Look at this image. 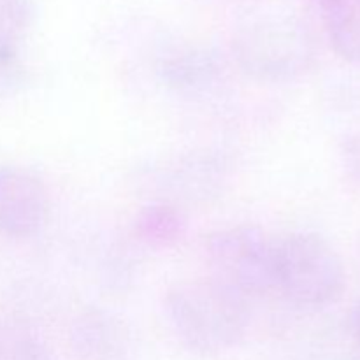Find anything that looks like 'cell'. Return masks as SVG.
<instances>
[{
    "instance_id": "obj_1",
    "label": "cell",
    "mask_w": 360,
    "mask_h": 360,
    "mask_svg": "<svg viewBox=\"0 0 360 360\" xmlns=\"http://www.w3.org/2000/svg\"><path fill=\"white\" fill-rule=\"evenodd\" d=\"M165 315L178 340L200 355L238 347L250 323L248 299L211 276L172 285L165 294Z\"/></svg>"
},
{
    "instance_id": "obj_2",
    "label": "cell",
    "mask_w": 360,
    "mask_h": 360,
    "mask_svg": "<svg viewBox=\"0 0 360 360\" xmlns=\"http://www.w3.org/2000/svg\"><path fill=\"white\" fill-rule=\"evenodd\" d=\"M345 266L334 246L316 232L276 239V292L299 308H323L345 290Z\"/></svg>"
},
{
    "instance_id": "obj_3",
    "label": "cell",
    "mask_w": 360,
    "mask_h": 360,
    "mask_svg": "<svg viewBox=\"0 0 360 360\" xmlns=\"http://www.w3.org/2000/svg\"><path fill=\"white\" fill-rule=\"evenodd\" d=\"M211 278L250 301L276 290V239L250 225L221 229L206 239Z\"/></svg>"
},
{
    "instance_id": "obj_4",
    "label": "cell",
    "mask_w": 360,
    "mask_h": 360,
    "mask_svg": "<svg viewBox=\"0 0 360 360\" xmlns=\"http://www.w3.org/2000/svg\"><path fill=\"white\" fill-rule=\"evenodd\" d=\"M243 69L253 77L285 81L301 72L308 46L301 27L285 16H262L246 23L234 39Z\"/></svg>"
},
{
    "instance_id": "obj_5",
    "label": "cell",
    "mask_w": 360,
    "mask_h": 360,
    "mask_svg": "<svg viewBox=\"0 0 360 360\" xmlns=\"http://www.w3.org/2000/svg\"><path fill=\"white\" fill-rule=\"evenodd\" d=\"M48 190L23 167H0V231L11 238H30L48 220Z\"/></svg>"
},
{
    "instance_id": "obj_6",
    "label": "cell",
    "mask_w": 360,
    "mask_h": 360,
    "mask_svg": "<svg viewBox=\"0 0 360 360\" xmlns=\"http://www.w3.org/2000/svg\"><path fill=\"white\" fill-rule=\"evenodd\" d=\"M330 44L347 62L360 63V4L354 0L323 2Z\"/></svg>"
},
{
    "instance_id": "obj_7",
    "label": "cell",
    "mask_w": 360,
    "mask_h": 360,
    "mask_svg": "<svg viewBox=\"0 0 360 360\" xmlns=\"http://www.w3.org/2000/svg\"><path fill=\"white\" fill-rule=\"evenodd\" d=\"M181 213L165 204L144 207L136 220L137 236L151 246H172L185 234Z\"/></svg>"
},
{
    "instance_id": "obj_8",
    "label": "cell",
    "mask_w": 360,
    "mask_h": 360,
    "mask_svg": "<svg viewBox=\"0 0 360 360\" xmlns=\"http://www.w3.org/2000/svg\"><path fill=\"white\" fill-rule=\"evenodd\" d=\"M217 63L207 53L190 51L167 60L164 76L178 86H202L204 81H211L217 74Z\"/></svg>"
},
{
    "instance_id": "obj_9",
    "label": "cell",
    "mask_w": 360,
    "mask_h": 360,
    "mask_svg": "<svg viewBox=\"0 0 360 360\" xmlns=\"http://www.w3.org/2000/svg\"><path fill=\"white\" fill-rule=\"evenodd\" d=\"M34 20V0H0V46L18 49Z\"/></svg>"
},
{
    "instance_id": "obj_10",
    "label": "cell",
    "mask_w": 360,
    "mask_h": 360,
    "mask_svg": "<svg viewBox=\"0 0 360 360\" xmlns=\"http://www.w3.org/2000/svg\"><path fill=\"white\" fill-rule=\"evenodd\" d=\"M30 76L14 48L0 46V101L14 97L27 88Z\"/></svg>"
},
{
    "instance_id": "obj_11",
    "label": "cell",
    "mask_w": 360,
    "mask_h": 360,
    "mask_svg": "<svg viewBox=\"0 0 360 360\" xmlns=\"http://www.w3.org/2000/svg\"><path fill=\"white\" fill-rule=\"evenodd\" d=\"M14 360H51L48 352L37 343V341H21L18 343L16 352H14Z\"/></svg>"
},
{
    "instance_id": "obj_12",
    "label": "cell",
    "mask_w": 360,
    "mask_h": 360,
    "mask_svg": "<svg viewBox=\"0 0 360 360\" xmlns=\"http://www.w3.org/2000/svg\"><path fill=\"white\" fill-rule=\"evenodd\" d=\"M352 327H354V333L357 336V340L360 341V301L355 306L354 313H352Z\"/></svg>"
},
{
    "instance_id": "obj_13",
    "label": "cell",
    "mask_w": 360,
    "mask_h": 360,
    "mask_svg": "<svg viewBox=\"0 0 360 360\" xmlns=\"http://www.w3.org/2000/svg\"><path fill=\"white\" fill-rule=\"evenodd\" d=\"M320 2H322V4H323V2H329V0H320Z\"/></svg>"
}]
</instances>
